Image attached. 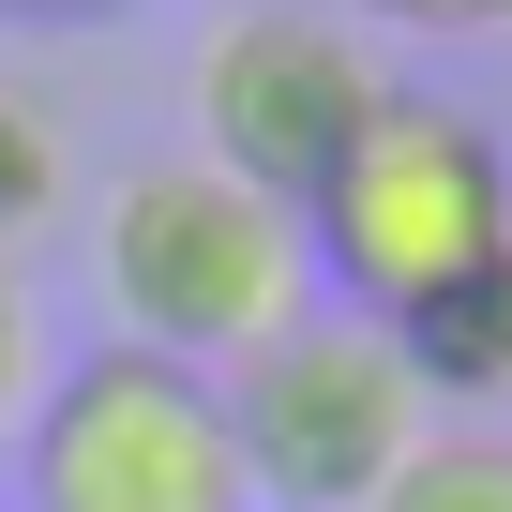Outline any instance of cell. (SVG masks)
<instances>
[{
  "mask_svg": "<svg viewBox=\"0 0 512 512\" xmlns=\"http://www.w3.org/2000/svg\"><path fill=\"white\" fill-rule=\"evenodd\" d=\"M226 437H241L256 512H377L392 467L437 437V392H422L407 332L317 302V317H287L256 362H226Z\"/></svg>",
  "mask_w": 512,
  "mask_h": 512,
  "instance_id": "3957f363",
  "label": "cell"
},
{
  "mask_svg": "<svg viewBox=\"0 0 512 512\" xmlns=\"http://www.w3.org/2000/svg\"><path fill=\"white\" fill-rule=\"evenodd\" d=\"M377 106H392V76L362 61L347 16H317V0H241V16L196 46V151L226 181H256V196H287V211L332 181V151Z\"/></svg>",
  "mask_w": 512,
  "mask_h": 512,
  "instance_id": "5b68a950",
  "label": "cell"
},
{
  "mask_svg": "<svg viewBox=\"0 0 512 512\" xmlns=\"http://www.w3.org/2000/svg\"><path fill=\"white\" fill-rule=\"evenodd\" d=\"M106 302H121V347L151 362H256L287 317H317V256H302V211L226 181L211 151H166L106 196Z\"/></svg>",
  "mask_w": 512,
  "mask_h": 512,
  "instance_id": "7a4b0ae2",
  "label": "cell"
},
{
  "mask_svg": "<svg viewBox=\"0 0 512 512\" xmlns=\"http://www.w3.org/2000/svg\"><path fill=\"white\" fill-rule=\"evenodd\" d=\"M16 512H256L241 437H226V377L151 362V347L61 362L46 407L16 422Z\"/></svg>",
  "mask_w": 512,
  "mask_h": 512,
  "instance_id": "277c9868",
  "label": "cell"
},
{
  "mask_svg": "<svg viewBox=\"0 0 512 512\" xmlns=\"http://www.w3.org/2000/svg\"><path fill=\"white\" fill-rule=\"evenodd\" d=\"M61 181H76V166H61V121H46L16 76H0V256H16V241L61 211Z\"/></svg>",
  "mask_w": 512,
  "mask_h": 512,
  "instance_id": "ba28073f",
  "label": "cell"
},
{
  "mask_svg": "<svg viewBox=\"0 0 512 512\" xmlns=\"http://www.w3.org/2000/svg\"><path fill=\"white\" fill-rule=\"evenodd\" d=\"M46 407V317H31V287H16V256H0V437H16Z\"/></svg>",
  "mask_w": 512,
  "mask_h": 512,
  "instance_id": "9c48e42d",
  "label": "cell"
},
{
  "mask_svg": "<svg viewBox=\"0 0 512 512\" xmlns=\"http://www.w3.org/2000/svg\"><path fill=\"white\" fill-rule=\"evenodd\" d=\"M302 256H317L332 317L407 332V317H437L467 272L512 256V151H497L452 91H407V76H392V106H377V121L332 151V181L302 196Z\"/></svg>",
  "mask_w": 512,
  "mask_h": 512,
  "instance_id": "6da1fadb",
  "label": "cell"
},
{
  "mask_svg": "<svg viewBox=\"0 0 512 512\" xmlns=\"http://www.w3.org/2000/svg\"><path fill=\"white\" fill-rule=\"evenodd\" d=\"M347 16H377V31H437V46H467V31H512V0H347Z\"/></svg>",
  "mask_w": 512,
  "mask_h": 512,
  "instance_id": "30bf717a",
  "label": "cell"
},
{
  "mask_svg": "<svg viewBox=\"0 0 512 512\" xmlns=\"http://www.w3.org/2000/svg\"><path fill=\"white\" fill-rule=\"evenodd\" d=\"M377 512H512V437H497V422H437V437L392 467Z\"/></svg>",
  "mask_w": 512,
  "mask_h": 512,
  "instance_id": "52a82bcc",
  "label": "cell"
},
{
  "mask_svg": "<svg viewBox=\"0 0 512 512\" xmlns=\"http://www.w3.org/2000/svg\"><path fill=\"white\" fill-rule=\"evenodd\" d=\"M407 362H422L437 407H512V256L467 272L437 317H407Z\"/></svg>",
  "mask_w": 512,
  "mask_h": 512,
  "instance_id": "8992f818",
  "label": "cell"
},
{
  "mask_svg": "<svg viewBox=\"0 0 512 512\" xmlns=\"http://www.w3.org/2000/svg\"><path fill=\"white\" fill-rule=\"evenodd\" d=\"M0 16H31V31H91V16H121V0H0Z\"/></svg>",
  "mask_w": 512,
  "mask_h": 512,
  "instance_id": "8fae6325",
  "label": "cell"
}]
</instances>
